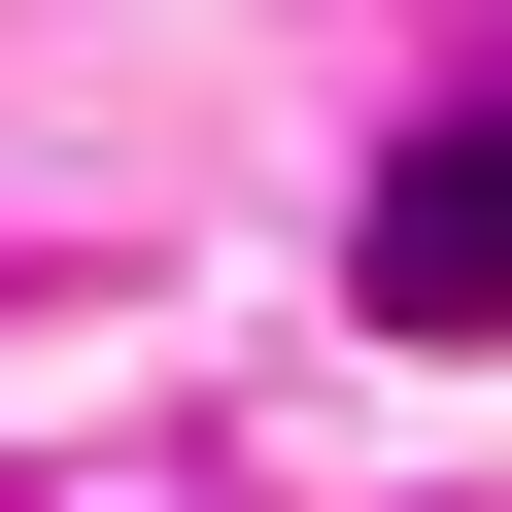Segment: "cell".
<instances>
[{
	"label": "cell",
	"instance_id": "cell-1",
	"mask_svg": "<svg viewBox=\"0 0 512 512\" xmlns=\"http://www.w3.org/2000/svg\"><path fill=\"white\" fill-rule=\"evenodd\" d=\"M342 308H376V342H512V103H444V137L342 205Z\"/></svg>",
	"mask_w": 512,
	"mask_h": 512
}]
</instances>
